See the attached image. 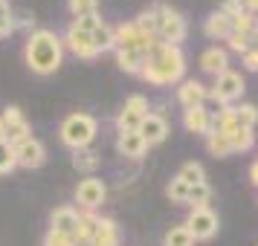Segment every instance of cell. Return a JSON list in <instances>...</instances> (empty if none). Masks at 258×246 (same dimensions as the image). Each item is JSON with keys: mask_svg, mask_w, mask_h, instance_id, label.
I'll list each match as a JSON object with an SVG mask.
<instances>
[{"mask_svg": "<svg viewBox=\"0 0 258 246\" xmlns=\"http://www.w3.org/2000/svg\"><path fill=\"white\" fill-rule=\"evenodd\" d=\"M183 72H186V58H183L180 47H171V44H163V41H154L140 75L148 84L163 87V84L180 81Z\"/></svg>", "mask_w": 258, "mask_h": 246, "instance_id": "6da1fadb", "label": "cell"}, {"mask_svg": "<svg viewBox=\"0 0 258 246\" xmlns=\"http://www.w3.org/2000/svg\"><path fill=\"white\" fill-rule=\"evenodd\" d=\"M61 38L49 29H38L32 35L26 38V47H24V58H26V67L38 75H49L61 67Z\"/></svg>", "mask_w": 258, "mask_h": 246, "instance_id": "7a4b0ae2", "label": "cell"}, {"mask_svg": "<svg viewBox=\"0 0 258 246\" xmlns=\"http://www.w3.org/2000/svg\"><path fill=\"white\" fill-rule=\"evenodd\" d=\"M96 136V119L87 113H73L61 122V142L73 148V151H82L87 148Z\"/></svg>", "mask_w": 258, "mask_h": 246, "instance_id": "3957f363", "label": "cell"}, {"mask_svg": "<svg viewBox=\"0 0 258 246\" xmlns=\"http://www.w3.org/2000/svg\"><path fill=\"white\" fill-rule=\"evenodd\" d=\"M186 32H188L186 21H183L174 9H168V6H160V9H157V38H160L163 44L180 47V41H186Z\"/></svg>", "mask_w": 258, "mask_h": 246, "instance_id": "277c9868", "label": "cell"}, {"mask_svg": "<svg viewBox=\"0 0 258 246\" xmlns=\"http://www.w3.org/2000/svg\"><path fill=\"white\" fill-rule=\"evenodd\" d=\"M241 93H244V78H241L238 72H232V70L221 72V75L215 78V87L209 90V96L223 107H229L235 99H241Z\"/></svg>", "mask_w": 258, "mask_h": 246, "instance_id": "5b68a950", "label": "cell"}, {"mask_svg": "<svg viewBox=\"0 0 258 246\" xmlns=\"http://www.w3.org/2000/svg\"><path fill=\"white\" fill-rule=\"evenodd\" d=\"M186 229L195 234V240H209L218 234V214L203 206V209H191L186 217Z\"/></svg>", "mask_w": 258, "mask_h": 246, "instance_id": "8992f818", "label": "cell"}, {"mask_svg": "<svg viewBox=\"0 0 258 246\" xmlns=\"http://www.w3.org/2000/svg\"><path fill=\"white\" fill-rule=\"evenodd\" d=\"M145 116H148V99H145V96H131L128 102H125V107L119 110V116H116L119 133H122V130H140Z\"/></svg>", "mask_w": 258, "mask_h": 246, "instance_id": "52a82bcc", "label": "cell"}, {"mask_svg": "<svg viewBox=\"0 0 258 246\" xmlns=\"http://www.w3.org/2000/svg\"><path fill=\"white\" fill-rule=\"evenodd\" d=\"M113 38H116V49H142V52H148L157 41V38L145 35L137 24H122L119 29H113Z\"/></svg>", "mask_w": 258, "mask_h": 246, "instance_id": "ba28073f", "label": "cell"}, {"mask_svg": "<svg viewBox=\"0 0 258 246\" xmlns=\"http://www.w3.org/2000/svg\"><path fill=\"white\" fill-rule=\"evenodd\" d=\"M12 151H15V162L21 165V168H41L44 159H47V151H44V145L35 136L12 145Z\"/></svg>", "mask_w": 258, "mask_h": 246, "instance_id": "9c48e42d", "label": "cell"}, {"mask_svg": "<svg viewBox=\"0 0 258 246\" xmlns=\"http://www.w3.org/2000/svg\"><path fill=\"white\" fill-rule=\"evenodd\" d=\"M107 197V188L102 180H96V177H87V180H82L79 183V188H76V200H79V206H84L87 211L99 209L102 203H105Z\"/></svg>", "mask_w": 258, "mask_h": 246, "instance_id": "30bf717a", "label": "cell"}, {"mask_svg": "<svg viewBox=\"0 0 258 246\" xmlns=\"http://www.w3.org/2000/svg\"><path fill=\"white\" fill-rule=\"evenodd\" d=\"M3 125H6V142L9 145H18V142L29 139V122L24 119V113L18 107H6L3 110Z\"/></svg>", "mask_w": 258, "mask_h": 246, "instance_id": "8fae6325", "label": "cell"}, {"mask_svg": "<svg viewBox=\"0 0 258 246\" xmlns=\"http://www.w3.org/2000/svg\"><path fill=\"white\" fill-rule=\"evenodd\" d=\"M64 44L79 55V58L90 61L99 55V49L93 47V35H87V32H82V29H76V26L70 24V29H67V35H64Z\"/></svg>", "mask_w": 258, "mask_h": 246, "instance_id": "7c38bea8", "label": "cell"}, {"mask_svg": "<svg viewBox=\"0 0 258 246\" xmlns=\"http://www.w3.org/2000/svg\"><path fill=\"white\" fill-rule=\"evenodd\" d=\"M49 223H52V226H49L52 232H61V234L76 237V232H79V211L73 209V206H58V209L52 211Z\"/></svg>", "mask_w": 258, "mask_h": 246, "instance_id": "4fadbf2b", "label": "cell"}, {"mask_svg": "<svg viewBox=\"0 0 258 246\" xmlns=\"http://www.w3.org/2000/svg\"><path fill=\"white\" fill-rule=\"evenodd\" d=\"M116 148L122 156H128V159H140L142 153L148 151V142L142 139L140 130H122L116 139Z\"/></svg>", "mask_w": 258, "mask_h": 246, "instance_id": "5bb4252c", "label": "cell"}, {"mask_svg": "<svg viewBox=\"0 0 258 246\" xmlns=\"http://www.w3.org/2000/svg\"><path fill=\"white\" fill-rule=\"evenodd\" d=\"M183 125H186L188 133H203V136H209L212 133V113L206 107H188L183 110Z\"/></svg>", "mask_w": 258, "mask_h": 246, "instance_id": "9a60e30c", "label": "cell"}, {"mask_svg": "<svg viewBox=\"0 0 258 246\" xmlns=\"http://www.w3.org/2000/svg\"><path fill=\"white\" fill-rule=\"evenodd\" d=\"M206 96H209V90L203 87L200 81H195V78H188V81H183L180 87H177V102L186 107H200L203 102H206Z\"/></svg>", "mask_w": 258, "mask_h": 246, "instance_id": "2e32d148", "label": "cell"}, {"mask_svg": "<svg viewBox=\"0 0 258 246\" xmlns=\"http://www.w3.org/2000/svg\"><path fill=\"white\" fill-rule=\"evenodd\" d=\"M140 133L148 145H160V142L168 136V122H165L163 116H157V113H148V116L142 119Z\"/></svg>", "mask_w": 258, "mask_h": 246, "instance_id": "e0dca14e", "label": "cell"}, {"mask_svg": "<svg viewBox=\"0 0 258 246\" xmlns=\"http://www.w3.org/2000/svg\"><path fill=\"white\" fill-rule=\"evenodd\" d=\"M226 64H229V58H226V49H221V47H209L203 55H200V67H203L206 72H212L215 78H218L221 72L229 70Z\"/></svg>", "mask_w": 258, "mask_h": 246, "instance_id": "ac0fdd59", "label": "cell"}, {"mask_svg": "<svg viewBox=\"0 0 258 246\" xmlns=\"http://www.w3.org/2000/svg\"><path fill=\"white\" fill-rule=\"evenodd\" d=\"M145 58H148V52H142V49H116V64H119V70L134 72V75H140V72H142V67H145Z\"/></svg>", "mask_w": 258, "mask_h": 246, "instance_id": "d6986e66", "label": "cell"}, {"mask_svg": "<svg viewBox=\"0 0 258 246\" xmlns=\"http://www.w3.org/2000/svg\"><path fill=\"white\" fill-rule=\"evenodd\" d=\"M203 32H206L209 38L226 41V38L232 35V21H229L223 12H212L209 18H206V24H203Z\"/></svg>", "mask_w": 258, "mask_h": 246, "instance_id": "ffe728a7", "label": "cell"}, {"mask_svg": "<svg viewBox=\"0 0 258 246\" xmlns=\"http://www.w3.org/2000/svg\"><path fill=\"white\" fill-rule=\"evenodd\" d=\"M93 246H119V229L110 217H99V226L93 232Z\"/></svg>", "mask_w": 258, "mask_h": 246, "instance_id": "44dd1931", "label": "cell"}, {"mask_svg": "<svg viewBox=\"0 0 258 246\" xmlns=\"http://www.w3.org/2000/svg\"><path fill=\"white\" fill-rule=\"evenodd\" d=\"M163 246H195V234L186 229V223L180 226H171L163 237Z\"/></svg>", "mask_w": 258, "mask_h": 246, "instance_id": "7402d4cb", "label": "cell"}, {"mask_svg": "<svg viewBox=\"0 0 258 246\" xmlns=\"http://www.w3.org/2000/svg\"><path fill=\"white\" fill-rule=\"evenodd\" d=\"M229 136V142H232V153H244V151H249L252 145H255V133L252 130H246V128H238V130H232V133H226Z\"/></svg>", "mask_w": 258, "mask_h": 246, "instance_id": "603a6c76", "label": "cell"}, {"mask_svg": "<svg viewBox=\"0 0 258 246\" xmlns=\"http://www.w3.org/2000/svg\"><path fill=\"white\" fill-rule=\"evenodd\" d=\"M206 148H209L212 156H229L232 153V142L226 133H209L206 136Z\"/></svg>", "mask_w": 258, "mask_h": 246, "instance_id": "cb8c5ba5", "label": "cell"}, {"mask_svg": "<svg viewBox=\"0 0 258 246\" xmlns=\"http://www.w3.org/2000/svg\"><path fill=\"white\" fill-rule=\"evenodd\" d=\"M93 47L99 49V55L107 52V49H116V38H113V29L107 24H102L99 29L93 32Z\"/></svg>", "mask_w": 258, "mask_h": 246, "instance_id": "d4e9b609", "label": "cell"}, {"mask_svg": "<svg viewBox=\"0 0 258 246\" xmlns=\"http://www.w3.org/2000/svg\"><path fill=\"white\" fill-rule=\"evenodd\" d=\"M180 180L183 183H188V186H200V183H206V171H203V165L200 162H186L183 168H180Z\"/></svg>", "mask_w": 258, "mask_h": 246, "instance_id": "484cf974", "label": "cell"}, {"mask_svg": "<svg viewBox=\"0 0 258 246\" xmlns=\"http://www.w3.org/2000/svg\"><path fill=\"white\" fill-rule=\"evenodd\" d=\"M209 197H212V188L206 186V183L188 188V206H191V209H203V206L209 203Z\"/></svg>", "mask_w": 258, "mask_h": 246, "instance_id": "4316f807", "label": "cell"}, {"mask_svg": "<svg viewBox=\"0 0 258 246\" xmlns=\"http://www.w3.org/2000/svg\"><path fill=\"white\" fill-rule=\"evenodd\" d=\"M235 116H238V125H241V128L252 130L255 122H258V107L255 105H241V107H235Z\"/></svg>", "mask_w": 258, "mask_h": 246, "instance_id": "83f0119b", "label": "cell"}, {"mask_svg": "<svg viewBox=\"0 0 258 246\" xmlns=\"http://www.w3.org/2000/svg\"><path fill=\"white\" fill-rule=\"evenodd\" d=\"M73 165L79 171H93V168H99V153L82 148V151H76V156H73Z\"/></svg>", "mask_w": 258, "mask_h": 246, "instance_id": "f1b7e54d", "label": "cell"}, {"mask_svg": "<svg viewBox=\"0 0 258 246\" xmlns=\"http://www.w3.org/2000/svg\"><path fill=\"white\" fill-rule=\"evenodd\" d=\"M188 183H183L180 177H174L171 183H168V188H165V194L171 197V203H188Z\"/></svg>", "mask_w": 258, "mask_h": 246, "instance_id": "f546056e", "label": "cell"}, {"mask_svg": "<svg viewBox=\"0 0 258 246\" xmlns=\"http://www.w3.org/2000/svg\"><path fill=\"white\" fill-rule=\"evenodd\" d=\"M70 12L76 15V18L99 15V0H70Z\"/></svg>", "mask_w": 258, "mask_h": 246, "instance_id": "4dcf8cb0", "label": "cell"}, {"mask_svg": "<svg viewBox=\"0 0 258 246\" xmlns=\"http://www.w3.org/2000/svg\"><path fill=\"white\" fill-rule=\"evenodd\" d=\"M134 24L140 26L145 35H151V38H157V9H151V12H142Z\"/></svg>", "mask_w": 258, "mask_h": 246, "instance_id": "1f68e13d", "label": "cell"}, {"mask_svg": "<svg viewBox=\"0 0 258 246\" xmlns=\"http://www.w3.org/2000/svg\"><path fill=\"white\" fill-rule=\"evenodd\" d=\"M226 41H229V49L241 52V55H246V52L252 49V35H244V32H232Z\"/></svg>", "mask_w": 258, "mask_h": 246, "instance_id": "d6a6232c", "label": "cell"}, {"mask_svg": "<svg viewBox=\"0 0 258 246\" xmlns=\"http://www.w3.org/2000/svg\"><path fill=\"white\" fill-rule=\"evenodd\" d=\"M18 168V162H15V151L9 142H3L0 145V174H9V171H15Z\"/></svg>", "mask_w": 258, "mask_h": 246, "instance_id": "836d02e7", "label": "cell"}, {"mask_svg": "<svg viewBox=\"0 0 258 246\" xmlns=\"http://www.w3.org/2000/svg\"><path fill=\"white\" fill-rule=\"evenodd\" d=\"M12 29H15L12 9H9V3H6V0H0V38H6Z\"/></svg>", "mask_w": 258, "mask_h": 246, "instance_id": "e575fe53", "label": "cell"}, {"mask_svg": "<svg viewBox=\"0 0 258 246\" xmlns=\"http://www.w3.org/2000/svg\"><path fill=\"white\" fill-rule=\"evenodd\" d=\"M102 24H105V21H102L99 15H90V18H76V21H73V26H76V29H82V32H87V35H93Z\"/></svg>", "mask_w": 258, "mask_h": 246, "instance_id": "d590c367", "label": "cell"}, {"mask_svg": "<svg viewBox=\"0 0 258 246\" xmlns=\"http://www.w3.org/2000/svg\"><path fill=\"white\" fill-rule=\"evenodd\" d=\"M44 246H76V237L61 234V232H52V229H49V232L44 234Z\"/></svg>", "mask_w": 258, "mask_h": 246, "instance_id": "8d00e7d4", "label": "cell"}, {"mask_svg": "<svg viewBox=\"0 0 258 246\" xmlns=\"http://www.w3.org/2000/svg\"><path fill=\"white\" fill-rule=\"evenodd\" d=\"M221 12L232 21V18H238L241 12H246L244 9V0H223V6H221Z\"/></svg>", "mask_w": 258, "mask_h": 246, "instance_id": "74e56055", "label": "cell"}, {"mask_svg": "<svg viewBox=\"0 0 258 246\" xmlns=\"http://www.w3.org/2000/svg\"><path fill=\"white\" fill-rule=\"evenodd\" d=\"M244 64H246V70L258 72V47H252V49L244 55Z\"/></svg>", "mask_w": 258, "mask_h": 246, "instance_id": "f35d334b", "label": "cell"}, {"mask_svg": "<svg viewBox=\"0 0 258 246\" xmlns=\"http://www.w3.org/2000/svg\"><path fill=\"white\" fill-rule=\"evenodd\" d=\"M244 9L252 12V15H258V0H244Z\"/></svg>", "mask_w": 258, "mask_h": 246, "instance_id": "ab89813d", "label": "cell"}, {"mask_svg": "<svg viewBox=\"0 0 258 246\" xmlns=\"http://www.w3.org/2000/svg\"><path fill=\"white\" fill-rule=\"evenodd\" d=\"M249 180L258 186V162H252V168H249Z\"/></svg>", "mask_w": 258, "mask_h": 246, "instance_id": "60d3db41", "label": "cell"}, {"mask_svg": "<svg viewBox=\"0 0 258 246\" xmlns=\"http://www.w3.org/2000/svg\"><path fill=\"white\" fill-rule=\"evenodd\" d=\"M6 142V125H3V119H0V145Z\"/></svg>", "mask_w": 258, "mask_h": 246, "instance_id": "b9f144b4", "label": "cell"}, {"mask_svg": "<svg viewBox=\"0 0 258 246\" xmlns=\"http://www.w3.org/2000/svg\"><path fill=\"white\" fill-rule=\"evenodd\" d=\"M76 246H93V240H79Z\"/></svg>", "mask_w": 258, "mask_h": 246, "instance_id": "7bdbcfd3", "label": "cell"}]
</instances>
